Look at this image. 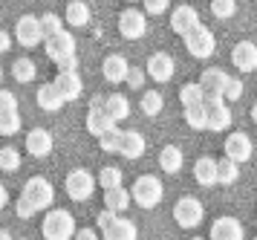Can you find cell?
<instances>
[{
    "label": "cell",
    "instance_id": "obj_52",
    "mask_svg": "<svg viewBox=\"0 0 257 240\" xmlns=\"http://www.w3.org/2000/svg\"><path fill=\"white\" fill-rule=\"evenodd\" d=\"M124 3H133V0H124Z\"/></svg>",
    "mask_w": 257,
    "mask_h": 240
},
{
    "label": "cell",
    "instance_id": "obj_51",
    "mask_svg": "<svg viewBox=\"0 0 257 240\" xmlns=\"http://www.w3.org/2000/svg\"><path fill=\"white\" fill-rule=\"evenodd\" d=\"M191 240H205V237H191Z\"/></svg>",
    "mask_w": 257,
    "mask_h": 240
},
{
    "label": "cell",
    "instance_id": "obj_38",
    "mask_svg": "<svg viewBox=\"0 0 257 240\" xmlns=\"http://www.w3.org/2000/svg\"><path fill=\"white\" fill-rule=\"evenodd\" d=\"M234 12H237V0H211V15L214 18L225 21V18H231Z\"/></svg>",
    "mask_w": 257,
    "mask_h": 240
},
{
    "label": "cell",
    "instance_id": "obj_1",
    "mask_svg": "<svg viewBox=\"0 0 257 240\" xmlns=\"http://www.w3.org/2000/svg\"><path fill=\"white\" fill-rule=\"evenodd\" d=\"M55 203V188L47 177H29L21 197L15 200V214L18 217H35L38 211H47Z\"/></svg>",
    "mask_w": 257,
    "mask_h": 240
},
{
    "label": "cell",
    "instance_id": "obj_21",
    "mask_svg": "<svg viewBox=\"0 0 257 240\" xmlns=\"http://www.w3.org/2000/svg\"><path fill=\"white\" fill-rule=\"evenodd\" d=\"M113 127H118V125L101 110V107H90V113H87V130H90L95 139H101L104 133H110Z\"/></svg>",
    "mask_w": 257,
    "mask_h": 240
},
{
    "label": "cell",
    "instance_id": "obj_12",
    "mask_svg": "<svg viewBox=\"0 0 257 240\" xmlns=\"http://www.w3.org/2000/svg\"><path fill=\"white\" fill-rule=\"evenodd\" d=\"M174 58L168 55V52H153L151 58H148V67H145V72H148V78L159 81V84H165V81L174 78Z\"/></svg>",
    "mask_w": 257,
    "mask_h": 240
},
{
    "label": "cell",
    "instance_id": "obj_50",
    "mask_svg": "<svg viewBox=\"0 0 257 240\" xmlns=\"http://www.w3.org/2000/svg\"><path fill=\"white\" fill-rule=\"evenodd\" d=\"M0 81H3V67H0Z\"/></svg>",
    "mask_w": 257,
    "mask_h": 240
},
{
    "label": "cell",
    "instance_id": "obj_37",
    "mask_svg": "<svg viewBox=\"0 0 257 240\" xmlns=\"http://www.w3.org/2000/svg\"><path fill=\"white\" fill-rule=\"evenodd\" d=\"M202 99H205V93H202V87H199V81L197 84H185L182 90H179V102L185 104H202Z\"/></svg>",
    "mask_w": 257,
    "mask_h": 240
},
{
    "label": "cell",
    "instance_id": "obj_27",
    "mask_svg": "<svg viewBox=\"0 0 257 240\" xmlns=\"http://www.w3.org/2000/svg\"><path fill=\"white\" fill-rule=\"evenodd\" d=\"M67 23L70 26H75V29H81V26H87L90 23V6L84 3V0H72L70 6H67Z\"/></svg>",
    "mask_w": 257,
    "mask_h": 240
},
{
    "label": "cell",
    "instance_id": "obj_42",
    "mask_svg": "<svg viewBox=\"0 0 257 240\" xmlns=\"http://www.w3.org/2000/svg\"><path fill=\"white\" fill-rule=\"evenodd\" d=\"M142 6H145V15H162L168 12L171 0H142Z\"/></svg>",
    "mask_w": 257,
    "mask_h": 240
},
{
    "label": "cell",
    "instance_id": "obj_25",
    "mask_svg": "<svg viewBox=\"0 0 257 240\" xmlns=\"http://www.w3.org/2000/svg\"><path fill=\"white\" fill-rule=\"evenodd\" d=\"M182 162H185V156H182V150L176 148V145H165L159 150V168L165 174H179L182 171Z\"/></svg>",
    "mask_w": 257,
    "mask_h": 240
},
{
    "label": "cell",
    "instance_id": "obj_30",
    "mask_svg": "<svg viewBox=\"0 0 257 240\" xmlns=\"http://www.w3.org/2000/svg\"><path fill=\"white\" fill-rule=\"evenodd\" d=\"M121 180H124V171L116 168V165H107V168H101V174H98V180H95V183L101 185L104 191H110V188H118Z\"/></svg>",
    "mask_w": 257,
    "mask_h": 240
},
{
    "label": "cell",
    "instance_id": "obj_48",
    "mask_svg": "<svg viewBox=\"0 0 257 240\" xmlns=\"http://www.w3.org/2000/svg\"><path fill=\"white\" fill-rule=\"evenodd\" d=\"M0 240H12V234H9L6 229H0Z\"/></svg>",
    "mask_w": 257,
    "mask_h": 240
},
{
    "label": "cell",
    "instance_id": "obj_39",
    "mask_svg": "<svg viewBox=\"0 0 257 240\" xmlns=\"http://www.w3.org/2000/svg\"><path fill=\"white\" fill-rule=\"evenodd\" d=\"M41 29H44V38H49V35H58L64 26L55 12H47V15H41Z\"/></svg>",
    "mask_w": 257,
    "mask_h": 240
},
{
    "label": "cell",
    "instance_id": "obj_33",
    "mask_svg": "<svg viewBox=\"0 0 257 240\" xmlns=\"http://www.w3.org/2000/svg\"><path fill=\"white\" fill-rule=\"evenodd\" d=\"M21 168V153L12 148V145H6V148H0V171L6 174H15Z\"/></svg>",
    "mask_w": 257,
    "mask_h": 240
},
{
    "label": "cell",
    "instance_id": "obj_34",
    "mask_svg": "<svg viewBox=\"0 0 257 240\" xmlns=\"http://www.w3.org/2000/svg\"><path fill=\"white\" fill-rule=\"evenodd\" d=\"M121 136H124V130L113 127L110 133H104V136L98 139V145H101L104 153H118V150H121Z\"/></svg>",
    "mask_w": 257,
    "mask_h": 240
},
{
    "label": "cell",
    "instance_id": "obj_26",
    "mask_svg": "<svg viewBox=\"0 0 257 240\" xmlns=\"http://www.w3.org/2000/svg\"><path fill=\"white\" fill-rule=\"evenodd\" d=\"M35 99H38V107L47 110V113H55V110H61V104H64L61 93L55 90V84H41Z\"/></svg>",
    "mask_w": 257,
    "mask_h": 240
},
{
    "label": "cell",
    "instance_id": "obj_44",
    "mask_svg": "<svg viewBox=\"0 0 257 240\" xmlns=\"http://www.w3.org/2000/svg\"><path fill=\"white\" fill-rule=\"evenodd\" d=\"M116 217H118L116 211H110V208H104V211L98 214V229L104 231V229H107V226H110V223H113V220H116Z\"/></svg>",
    "mask_w": 257,
    "mask_h": 240
},
{
    "label": "cell",
    "instance_id": "obj_32",
    "mask_svg": "<svg viewBox=\"0 0 257 240\" xmlns=\"http://www.w3.org/2000/svg\"><path fill=\"white\" fill-rule=\"evenodd\" d=\"M162 104H165L162 93H156V90L145 93V96L139 99V107H142V113H145V116H156V113H162Z\"/></svg>",
    "mask_w": 257,
    "mask_h": 240
},
{
    "label": "cell",
    "instance_id": "obj_46",
    "mask_svg": "<svg viewBox=\"0 0 257 240\" xmlns=\"http://www.w3.org/2000/svg\"><path fill=\"white\" fill-rule=\"evenodd\" d=\"M9 46H12V35L0 29V52H9Z\"/></svg>",
    "mask_w": 257,
    "mask_h": 240
},
{
    "label": "cell",
    "instance_id": "obj_45",
    "mask_svg": "<svg viewBox=\"0 0 257 240\" xmlns=\"http://www.w3.org/2000/svg\"><path fill=\"white\" fill-rule=\"evenodd\" d=\"M72 240H98V234H95L93 229H78Z\"/></svg>",
    "mask_w": 257,
    "mask_h": 240
},
{
    "label": "cell",
    "instance_id": "obj_36",
    "mask_svg": "<svg viewBox=\"0 0 257 240\" xmlns=\"http://www.w3.org/2000/svg\"><path fill=\"white\" fill-rule=\"evenodd\" d=\"M18 130H21V113L18 110L0 116V136H15Z\"/></svg>",
    "mask_w": 257,
    "mask_h": 240
},
{
    "label": "cell",
    "instance_id": "obj_53",
    "mask_svg": "<svg viewBox=\"0 0 257 240\" xmlns=\"http://www.w3.org/2000/svg\"><path fill=\"white\" fill-rule=\"evenodd\" d=\"M254 240H257V237H254Z\"/></svg>",
    "mask_w": 257,
    "mask_h": 240
},
{
    "label": "cell",
    "instance_id": "obj_2",
    "mask_svg": "<svg viewBox=\"0 0 257 240\" xmlns=\"http://www.w3.org/2000/svg\"><path fill=\"white\" fill-rule=\"evenodd\" d=\"M75 231H78L75 217H72L67 208H52L47 217H44V226H41L44 240H72Z\"/></svg>",
    "mask_w": 257,
    "mask_h": 240
},
{
    "label": "cell",
    "instance_id": "obj_3",
    "mask_svg": "<svg viewBox=\"0 0 257 240\" xmlns=\"http://www.w3.org/2000/svg\"><path fill=\"white\" fill-rule=\"evenodd\" d=\"M130 197H133V203L139 208H156L162 203L165 197V185L159 177H153V174H142L139 180L133 183L130 188Z\"/></svg>",
    "mask_w": 257,
    "mask_h": 240
},
{
    "label": "cell",
    "instance_id": "obj_35",
    "mask_svg": "<svg viewBox=\"0 0 257 240\" xmlns=\"http://www.w3.org/2000/svg\"><path fill=\"white\" fill-rule=\"evenodd\" d=\"M185 122L194 127V130H205V107H202V104H188Z\"/></svg>",
    "mask_w": 257,
    "mask_h": 240
},
{
    "label": "cell",
    "instance_id": "obj_41",
    "mask_svg": "<svg viewBox=\"0 0 257 240\" xmlns=\"http://www.w3.org/2000/svg\"><path fill=\"white\" fill-rule=\"evenodd\" d=\"M12 110H18V99H15V93L0 90V116H3V113H12Z\"/></svg>",
    "mask_w": 257,
    "mask_h": 240
},
{
    "label": "cell",
    "instance_id": "obj_10",
    "mask_svg": "<svg viewBox=\"0 0 257 240\" xmlns=\"http://www.w3.org/2000/svg\"><path fill=\"white\" fill-rule=\"evenodd\" d=\"M118 32H121V38H127V41L145 38V32H148V18H145V12L124 9L118 15Z\"/></svg>",
    "mask_w": 257,
    "mask_h": 240
},
{
    "label": "cell",
    "instance_id": "obj_17",
    "mask_svg": "<svg viewBox=\"0 0 257 240\" xmlns=\"http://www.w3.org/2000/svg\"><path fill=\"white\" fill-rule=\"evenodd\" d=\"M26 150L32 153V156H49L52 153V133H49L47 127H32L29 133H26Z\"/></svg>",
    "mask_w": 257,
    "mask_h": 240
},
{
    "label": "cell",
    "instance_id": "obj_6",
    "mask_svg": "<svg viewBox=\"0 0 257 240\" xmlns=\"http://www.w3.org/2000/svg\"><path fill=\"white\" fill-rule=\"evenodd\" d=\"M205 217V208L197 197H179L174 206V220L179 229H197Z\"/></svg>",
    "mask_w": 257,
    "mask_h": 240
},
{
    "label": "cell",
    "instance_id": "obj_28",
    "mask_svg": "<svg viewBox=\"0 0 257 240\" xmlns=\"http://www.w3.org/2000/svg\"><path fill=\"white\" fill-rule=\"evenodd\" d=\"M127 206H130V191H124L121 185H118V188H110V191H104V208L116 211V214H121Z\"/></svg>",
    "mask_w": 257,
    "mask_h": 240
},
{
    "label": "cell",
    "instance_id": "obj_47",
    "mask_svg": "<svg viewBox=\"0 0 257 240\" xmlns=\"http://www.w3.org/2000/svg\"><path fill=\"white\" fill-rule=\"evenodd\" d=\"M6 203H9V191H6V185L0 183V208H6Z\"/></svg>",
    "mask_w": 257,
    "mask_h": 240
},
{
    "label": "cell",
    "instance_id": "obj_24",
    "mask_svg": "<svg viewBox=\"0 0 257 240\" xmlns=\"http://www.w3.org/2000/svg\"><path fill=\"white\" fill-rule=\"evenodd\" d=\"M194 180H197L199 185H217L220 180H217V159H211V156H199L197 162H194Z\"/></svg>",
    "mask_w": 257,
    "mask_h": 240
},
{
    "label": "cell",
    "instance_id": "obj_5",
    "mask_svg": "<svg viewBox=\"0 0 257 240\" xmlns=\"http://www.w3.org/2000/svg\"><path fill=\"white\" fill-rule=\"evenodd\" d=\"M64 191H67V197L75 200V203H87L95 191V177L90 171H84V168H75V171L67 174Z\"/></svg>",
    "mask_w": 257,
    "mask_h": 240
},
{
    "label": "cell",
    "instance_id": "obj_43",
    "mask_svg": "<svg viewBox=\"0 0 257 240\" xmlns=\"http://www.w3.org/2000/svg\"><path fill=\"white\" fill-rule=\"evenodd\" d=\"M240 96H243V81H240V78H234V75H231L228 87H225V93H222V99H228V102H237Z\"/></svg>",
    "mask_w": 257,
    "mask_h": 240
},
{
    "label": "cell",
    "instance_id": "obj_11",
    "mask_svg": "<svg viewBox=\"0 0 257 240\" xmlns=\"http://www.w3.org/2000/svg\"><path fill=\"white\" fill-rule=\"evenodd\" d=\"M225 156L231 162H237V165H243V162L251 159V139L245 136L243 130H234V133H228V139H225Z\"/></svg>",
    "mask_w": 257,
    "mask_h": 240
},
{
    "label": "cell",
    "instance_id": "obj_22",
    "mask_svg": "<svg viewBox=\"0 0 257 240\" xmlns=\"http://www.w3.org/2000/svg\"><path fill=\"white\" fill-rule=\"evenodd\" d=\"M101 110H104L113 122H124L130 116V102H127V96H121V93H113V96H104V104H101Z\"/></svg>",
    "mask_w": 257,
    "mask_h": 240
},
{
    "label": "cell",
    "instance_id": "obj_7",
    "mask_svg": "<svg viewBox=\"0 0 257 240\" xmlns=\"http://www.w3.org/2000/svg\"><path fill=\"white\" fill-rule=\"evenodd\" d=\"M185 46L194 58H211L214 49H217V38H214V32H211L208 26L199 23V26H194V29L185 35Z\"/></svg>",
    "mask_w": 257,
    "mask_h": 240
},
{
    "label": "cell",
    "instance_id": "obj_4",
    "mask_svg": "<svg viewBox=\"0 0 257 240\" xmlns=\"http://www.w3.org/2000/svg\"><path fill=\"white\" fill-rule=\"evenodd\" d=\"M202 107H205V130L222 133V130L231 127V122H234L231 107L222 102L220 96H205V99H202Z\"/></svg>",
    "mask_w": 257,
    "mask_h": 240
},
{
    "label": "cell",
    "instance_id": "obj_8",
    "mask_svg": "<svg viewBox=\"0 0 257 240\" xmlns=\"http://www.w3.org/2000/svg\"><path fill=\"white\" fill-rule=\"evenodd\" d=\"M15 41L26 49H32V46L44 44L47 38H44V29H41V18L35 15H24L21 21L15 23Z\"/></svg>",
    "mask_w": 257,
    "mask_h": 240
},
{
    "label": "cell",
    "instance_id": "obj_49",
    "mask_svg": "<svg viewBox=\"0 0 257 240\" xmlns=\"http://www.w3.org/2000/svg\"><path fill=\"white\" fill-rule=\"evenodd\" d=\"M251 122L257 125V102H254V107H251Z\"/></svg>",
    "mask_w": 257,
    "mask_h": 240
},
{
    "label": "cell",
    "instance_id": "obj_23",
    "mask_svg": "<svg viewBox=\"0 0 257 240\" xmlns=\"http://www.w3.org/2000/svg\"><path fill=\"white\" fill-rule=\"evenodd\" d=\"M145 136H142L139 130H124V136H121V156L124 159H142L145 156Z\"/></svg>",
    "mask_w": 257,
    "mask_h": 240
},
{
    "label": "cell",
    "instance_id": "obj_15",
    "mask_svg": "<svg viewBox=\"0 0 257 240\" xmlns=\"http://www.w3.org/2000/svg\"><path fill=\"white\" fill-rule=\"evenodd\" d=\"M231 64L240 69V72H254L257 69V44L240 41V44L231 49Z\"/></svg>",
    "mask_w": 257,
    "mask_h": 240
},
{
    "label": "cell",
    "instance_id": "obj_18",
    "mask_svg": "<svg viewBox=\"0 0 257 240\" xmlns=\"http://www.w3.org/2000/svg\"><path fill=\"white\" fill-rule=\"evenodd\" d=\"M194 26H199V15L194 6H176L174 15H171V29H174L176 35H182L185 38Z\"/></svg>",
    "mask_w": 257,
    "mask_h": 240
},
{
    "label": "cell",
    "instance_id": "obj_9",
    "mask_svg": "<svg viewBox=\"0 0 257 240\" xmlns=\"http://www.w3.org/2000/svg\"><path fill=\"white\" fill-rule=\"evenodd\" d=\"M44 46H47V55L55 64H64L67 58L75 55V35L67 32V29H61L58 35H49L47 41H44Z\"/></svg>",
    "mask_w": 257,
    "mask_h": 240
},
{
    "label": "cell",
    "instance_id": "obj_20",
    "mask_svg": "<svg viewBox=\"0 0 257 240\" xmlns=\"http://www.w3.org/2000/svg\"><path fill=\"white\" fill-rule=\"evenodd\" d=\"M127 72H130V64L124 55H107L104 64H101V75H104L110 84H121L127 81Z\"/></svg>",
    "mask_w": 257,
    "mask_h": 240
},
{
    "label": "cell",
    "instance_id": "obj_40",
    "mask_svg": "<svg viewBox=\"0 0 257 240\" xmlns=\"http://www.w3.org/2000/svg\"><path fill=\"white\" fill-rule=\"evenodd\" d=\"M145 78H148V72H145V69L130 67V72H127V84H130V90H142V87H145Z\"/></svg>",
    "mask_w": 257,
    "mask_h": 240
},
{
    "label": "cell",
    "instance_id": "obj_19",
    "mask_svg": "<svg viewBox=\"0 0 257 240\" xmlns=\"http://www.w3.org/2000/svg\"><path fill=\"white\" fill-rule=\"evenodd\" d=\"M101 237L104 240H139V229H136V223L127 217H121L118 214L104 231H101Z\"/></svg>",
    "mask_w": 257,
    "mask_h": 240
},
{
    "label": "cell",
    "instance_id": "obj_14",
    "mask_svg": "<svg viewBox=\"0 0 257 240\" xmlns=\"http://www.w3.org/2000/svg\"><path fill=\"white\" fill-rule=\"evenodd\" d=\"M208 240H245L243 223L237 217H217L214 226H211Z\"/></svg>",
    "mask_w": 257,
    "mask_h": 240
},
{
    "label": "cell",
    "instance_id": "obj_29",
    "mask_svg": "<svg viewBox=\"0 0 257 240\" xmlns=\"http://www.w3.org/2000/svg\"><path fill=\"white\" fill-rule=\"evenodd\" d=\"M12 75H15V81H21V84H29V81L38 75L35 61H32V58H18V61L12 64Z\"/></svg>",
    "mask_w": 257,
    "mask_h": 240
},
{
    "label": "cell",
    "instance_id": "obj_31",
    "mask_svg": "<svg viewBox=\"0 0 257 240\" xmlns=\"http://www.w3.org/2000/svg\"><path fill=\"white\" fill-rule=\"evenodd\" d=\"M217 180H220L222 185H234L237 183V180H240V168H237V162H231L228 156L217 162Z\"/></svg>",
    "mask_w": 257,
    "mask_h": 240
},
{
    "label": "cell",
    "instance_id": "obj_16",
    "mask_svg": "<svg viewBox=\"0 0 257 240\" xmlns=\"http://www.w3.org/2000/svg\"><path fill=\"white\" fill-rule=\"evenodd\" d=\"M55 90L61 93V99L64 102H75L78 96H81L84 84H81V75L78 72H64V69H58V75H55Z\"/></svg>",
    "mask_w": 257,
    "mask_h": 240
},
{
    "label": "cell",
    "instance_id": "obj_13",
    "mask_svg": "<svg viewBox=\"0 0 257 240\" xmlns=\"http://www.w3.org/2000/svg\"><path fill=\"white\" fill-rule=\"evenodd\" d=\"M228 81H231V75H228L222 67H208L202 75H199V87H202L205 96H220L222 99V93H225V87H228Z\"/></svg>",
    "mask_w": 257,
    "mask_h": 240
}]
</instances>
